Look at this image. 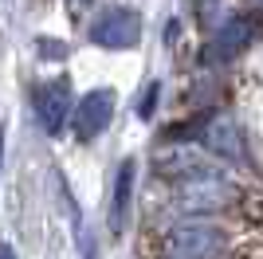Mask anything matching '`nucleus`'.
Instances as JSON below:
<instances>
[{"instance_id": "obj_1", "label": "nucleus", "mask_w": 263, "mask_h": 259, "mask_svg": "<svg viewBox=\"0 0 263 259\" xmlns=\"http://www.w3.org/2000/svg\"><path fill=\"white\" fill-rule=\"evenodd\" d=\"M106 114H110V95L106 90H99V95L83 98V106H79V134H99L102 126H106Z\"/></svg>"}, {"instance_id": "obj_2", "label": "nucleus", "mask_w": 263, "mask_h": 259, "mask_svg": "<svg viewBox=\"0 0 263 259\" xmlns=\"http://www.w3.org/2000/svg\"><path fill=\"white\" fill-rule=\"evenodd\" d=\"M0 259H12V251H8V248H4V251H0Z\"/></svg>"}]
</instances>
